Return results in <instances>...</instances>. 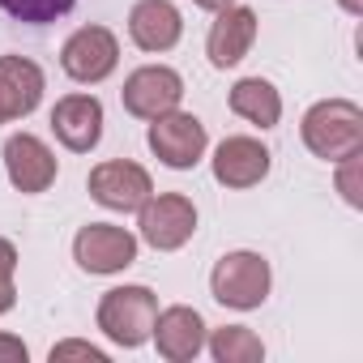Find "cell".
Masks as SVG:
<instances>
[{"label":"cell","instance_id":"obj_10","mask_svg":"<svg viewBox=\"0 0 363 363\" xmlns=\"http://www.w3.org/2000/svg\"><path fill=\"white\" fill-rule=\"evenodd\" d=\"M5 175L18 193H48L56 184V154L35 133H13L5 141Z\"/></svg>","mask_w":363,"mask_h":363},{"label":"cell","instance_id":"obj_6","mask_svg":"<svg viewBox=\"0 0 363 363\" xmlns=\"http://www.w3.org/2000/svg\"><path fill=\"white\" fill-rule=\"evenodd\" d=\"M116 65H120V43L107 26H82L60 48V69L82 86H94V82L111 77Z\"/></svg>","mask_w":363,"mask_h":363},{"label":"cell","instance_id":"obj_24","mask_svg":"<svg viewBox=\"0 0 363 363\" xmlns=\"http://www.w3.org/2000/svg\"><path fill=\"white\" fill-rule=\"evenodd\" d=\"M197 9H210V13H218V9H227V5H235V0H193Z\"/></svg>","mask_w":363,"mask_h":363},{"label":"cell","instance_id":"obj_8","mask_svg":"<svg viewBox=\"0 0 363 363\" xmlns=\"http://www.w3.org/2000/svg\"><path fill=\"white\" fill-rule=\"evenodd\" d=\"M120 99H124L128 116L158 120V116H167V111L179 107V99H184V77H179L175 69H167V65H145V69L128 73Z\"/></svg>","mask_w":363,"mask_h":363},{"label":"cell","instance_id":"obj_3","mask_svg":"<svg viewBox=\"0 0 363 363\" xmlns=\"http://www.w3.org/2000/svg\"><path fill=\"white\" fill-rule=\"evenodd\" d=\"M154 316H158V295L150 286H116L99 299V329L128 350L150 342Z\"/></svg>","mask_w":363,"mask_h":363},{"label":"cell","instance_id":"obj_25","mask_svg":"<svg viewBox=\"0 0 363 363\" xmlns=\"http://www.w3.org/2000/svg\"><path fill=\"white\" fill-rule=\"evenodd\" d=\"M337 5H342L350 18H363V0H337Z\"/></svg>","mask_w":363,"mask_h":363},{"label":"cell","instance_id":"obj_14","mask_svg":"<svg viewBox=\"0 0 363 363\" xmlns=\"http://www.w3.org/2000/svg\"><path fill=\"white\" fill-rule=\"evenodd\" d=\"M257 43V13L244 9V5H227L218 9L214 26H210V39H206V52H210V65L214 69H235Z\"/></svg>","mask_w":363,"mask_h":363},{"label":"cell","instance_id":"obj_12","mask_svg":"<svg viewBox=\"0 0 363 363\" xmlns=\"http://www.w3.org/2000/svg\"><path fill=\"white\" fill-rule=\"evenodd\" d=\"M52 133L65 150L90 154L103 141V103L94 94H65L52 107Z\"/></svg>","mask_w":363,"mask_h":363},{"label":"cell","instance_id":"obj_22","mask_svg":"<svg viewBox=\"0 0 363 363\" xmlns=\"http://www.w3.org/2000/svg\"><path fill=\"white\" fill-rule=\"evenodd\" d=\"M65 359H90V363H107V354L90 342H60L52 346V363H65Z\"/></svg>","mask_w":363,"mask_h":363},{"label":"cell","instance_id":"obj_15","mask_svg":"<svg viewBox=\"0 0 363 363\" xmlns=\"http://www.w3.org/2000/svg\"><path fill=\"white\" fill-rule=\"evenodd\" d=\"M43 99V69L30 56H0V124L22 120Z\"/></svg>","mask_w":363,"mask_h":363},{"label":"cell","instance_id":"obj_11","mask_svg":"<svg viewBox=\"0 0 363 363\" xmlns=\"http://www.w3.org/2000/svg\"><path fill=\"white\" fill-rule=\"evenodd\" d=\"M154 346L167 363H189L206 350V320L197 308L189 303H175V308H162L154 316Z\"/></svg>","mask_w":363,"mask_h":363},{"label":"cell","instance_id":"obj_16","mask_svg":"<svg viewBox=\"0 0 363 363\" xmlns=\"http://www.w3.org/2000/svg\"><path fill=\"white\" fill-rule=\"evenodd\" d=\"M184 35V18L171 0H137L128 13V39L141 52H171Z\"/></svg>","mask_w":363,"mask_h":363},{"label":"cell","instance_id":"obj_17","mask_svg":"<svg viewBox=\"0 0 363 363\" xmlns=\"http://www.w3.org/2000/svg\"><path fill=\"white\" fill-rule=\"evenodd\" d=\"M231 111L257 128H274L282 120V94L265 77H240L231 86Z\"/></svg>","mask_w":363,"mask_h":363},{"label":"cell","instance_id":"obj_7","mask_svg":"<svg viewBox=\"0 0 363 363\" xmlns=\"http://www.w3.org/2000/svg\"><path fill=\"white\" fill-rule=\"evenodd\" d=\"M73 261L86 274H120L137 261V235L116 223H86L73 240Z\"/></svg>","mask_w":363,"mask_h":363},{"label":"cell","instance_id":"obj_20","mask_svg":"<svg viewBox=\"0 0 363 363\" xmlns=\"http://www.w3.org/2000/svg\"><path fill=\"white\" fill-rule=\"evenodd\" d=\"M13 274H18V248L0 235V312H13V303H18Z\"/></svg>","mask_w":363,"mask_h":363},{"label":"cell","instance_id":"obj_18","mask_svg":"<svg viewBox=\"0 0 363 363\" xmlns=\"http://www.w3.org/2000/svg\"><path fill=\"white\" fill-rule=\"evenodd\" d=\"M210 354L218 363H261L265 359V342L248 325H223L210 337Z\"/></svg>","mask_w":363,"mask_h":363},{"label":"cell","instance_id":"obj_23","mask_svg":"<svg viewBox=\"0 0 363 363\" xmlns=\"http://www.w3.org/2000/svg\"><path fill=\"white\" fill-rule=\"evenodd\" d=\"M18 359H26V342L13 333H0V363H18Z\"/></svg>","mask_w":363,"mask_h":363},{"label":"cell","instance_id":"obj_4","mask_svg":"<svg viewBox=\"0 0 363 363\" xmlns=\"http://www.w3.org/2000/svg\"><path fill=\"white\" fill-rule=\"evenodd\" d=\"M137 231L150 248L158 252H175V248H184L197 231V206L184 197V193H150L137 210Z\"/></svg>","mask_w":363,"mask_h":363},{"label":"cell","instance_id":"obj_9","mask_svg":"<svg viewBox=\"0 0 363 363\" xmlns=\"http://www.w3.org/2000/svg\"><path fill=\"white\" fill-rule=\"evenodd\" d=\"M86 189H90V197H94L103 210H120V214L141 210V201L154 193L150 171H145L141 162H128V158L99 162V167L90 171V179H86Z\"/></svg>","mask_w":363,"mask_h":363},{"label":"cell","instance_id":"obj_1","mask_svg":"<svg viewBox=\"0 0 363 363\" xmlns=\"http://www.w3.org/2000/svg\"><path fill=\"white\" fill-rule=\"evenodd\" d=\"M303 145L325 158V162H342L350 154L363 150V107L350 103V99H325V103H312L303 111Z\"/></svg>","mask_w":363,"mask_h":363},{"label":"cell","instance_id":"obj_13","mask_svg":"<svg viewBox=\"0 0 363 363\" xmlns=\"http://www.w3.org/2000/svg\"><path fill=\"white\" fill-rule=\"evenodd\" d=\"M210 167H214V179L223 189H257L269 175V150L257 137H227L214 150Z\"/></svg>","mask_w":363,"mask_h":363},{"label":"cell","instance_id":"obj_5","mask_svg":"<svg viewBox=\"0 0 363 363\" xmlns=\"http://www.w3.org/2000/svg\"><path fill=\"white\" fill-rule=\"evenodd\" d=\"M206 145H210L206 124H201L193 111H179V107H175V111L150 120V150H154V158H158L162 167H171V171L197 167L201 154H206Z\"/></svg>","mask_w":363,"mask_h":363},{"label":"cell","instance_id":"obj_2","mask_svg":"<svg viewBox=\"0 0 363 363\" xmlns=\"http://www.w3.org/2000/svg\"><path fill=\"white\" fill-rule=\"evenodd\" d=\"M269 282H274V274H269V261L261 257V252H227L218 265H214V274H210V291H214V299L223 303V308H235V312H252V308H261L265 299H269Z\"/></svg>","mask_w":363,"mask_h":363},{"label":"cell","instance_id":"obj_19","mask_svg":"<svg viewBox=\"0 0 363 363\" xmlns=\"http://www.w3.org/2000/svg\"><path fill=\"white\" fill-rule=\"evenodd\" d=\"M77 0H0V9L18 22H30V26H48L56 18H65Z\"/></svg>","mask_w":363,"mask_h":363},{"label":"cell","instance_id":"obj_21","mask_svg":"<svg viewBox=\"0 0 363 363\" xmlns=\"http://www.w3.org/2000/svg\"><path fill=\"white\" fill-rule=\"evenodd\" d=\"M359 158H363V150L350 154V158H342V171H337V189H342V197H346L354 210L363 206V193H359Z\"/></svg>","mask_w":363,"mask_h":363}]
</instances>
